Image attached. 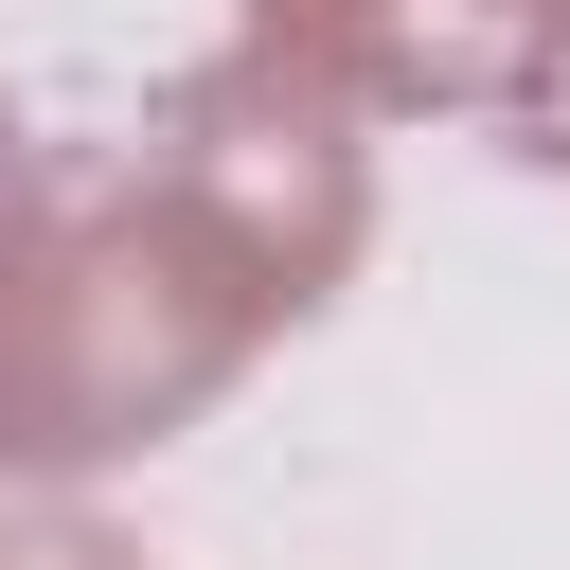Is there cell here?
I'll list each match as a JSON object with an SVG mask.
<instances>
[{"mask_svg":"<svg viewBox=\"0 0 570 570\" xmlns=\"http://www.w3.org/2000/svg\"><path fill=\"white\" fill-rule=\"evenodd\" d=\"M552 125H570V107H552Z\"/></svg>","mask_w":570,"mask_h":570,"instance_id":"5","label":"cell"},{"mask_svg":"<svg viewBox=\"0 0 570 570\" xmlns=\"http://www.w3.org/2000/svg\"><path fill=\"white\" fill-rule=\"evenodd\" d=\"M338 36L374 89H481L499 53H517V18H463V0H267V36Z\"/></svg>","mask_w":570,"mask_h":570,"instance_id":"2","label":"cell"},{"mask_svg":"<svg viewBox=\"0 0 570 570\" xmlns=\"http://www.w3.org/2000/svg\"><path fill=\"white\" fill-rule=\"evenodd\" d=\"M0 570H125V552H89V534H0Z\"/></svg>","mask_w":570,"mask_h":570,"instance_id":"4","label":"cell"},{"mask_svg":"<svg viewBox=\"0 0 570 570\" xmlns=\"http://www.w3.org/2000/svg\"><path fill=\"white\" fill-rule=\"evenodd\" d=\"M36 249V160H18V125H0V267Z\"/></svg>","mask_w":570,"mask_h":570,"instance_id":"3","label":"cell"},{"mask_svg":"<svg viewBox=\"0 0 570 570\" xmlns=\"http://www.w3.org/2000/svg\"><path fill=\"white\" fill-rule=\"evenodd\" d=\"M214 249L178 214H71L0 267V445L18 463H107L160 445V410H196L232 374V338L267 303H196Z\"/></svg>","mask_w":570,"mask_h":570,"instance_id":"1","label":"cell"}]
</instances>
